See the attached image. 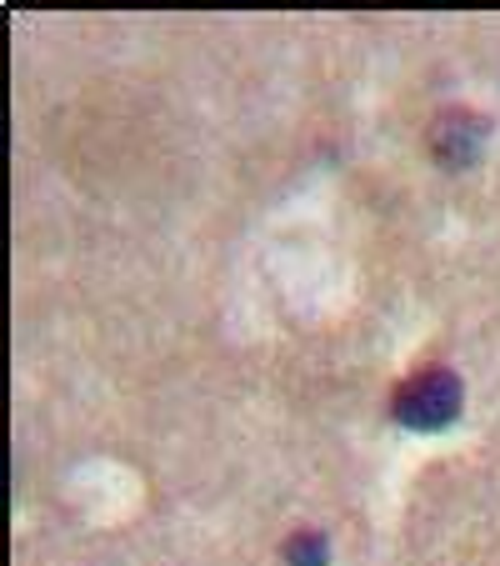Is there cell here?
I'll return each mask as SVG.
<instances>
[{
  "instance_id": "obj_1",
  "label": "cell",
  "mask_w": 500,
  "mask_h": 566,
  "mask_svg": "<svg viewBox=\"0 0 500 566\" xmlns=\"http://www.w3.org/2000/svg\"><path fill=\"white\" fill-rule=\"evenodd\" d=\"M460 401H466L460 376L436 366V371L411 376V381L395 391V421H401V427H415V431H440L460 417Z\"/></svg>"
},
{
  "instance_id": "obj_2",
  "label": "cell",
  "mask_w": 500,
  "mask_h": 566,
  "mask_svg": "<svg viewBox=\"0 0 500 566\" xmlns=\"http://www.w3.org/2000/svg\"><path fill=\"white\" fill-rule=\"evenodd\" d=\"M480 136H486V120L466 116V111H450L436 126V156L446 160V166H470L480 150Z\"/></svg>"
},
{
  "instance_id": "obj_3",
  "label": "cell",
  "mask_w": 500,
  "mask_h": 566,
  "mask_svg": "<svg viewBox=\"0 0 500 566\" xmlns=\"http://www.w3.org/2000/svg\"><path fill=\"white\" fill-rule=\"evenodd\" d=\"M286 562L290 566H326V536L320 532H300L286 542Z\"/></svg>"
}]
</instances>
